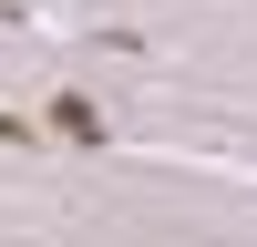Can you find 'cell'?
<instances>
[{
	"label": "cell",
	"instance_id": "obj_1",
	"mask_svg": "<svg viewBox=\"0 0 257 247\" xmlns=\"http://www.w3.org/2000/svg\"><path fill=\"white\" fill-rule=\"evenodd\" d=\"M52 134H72V144H93V134H103V113H93L82 93H62V103H52Z\"/></svg>",
	"mask_w": 257,
	"mask_h": 247
}]
</instances>
